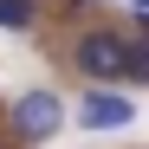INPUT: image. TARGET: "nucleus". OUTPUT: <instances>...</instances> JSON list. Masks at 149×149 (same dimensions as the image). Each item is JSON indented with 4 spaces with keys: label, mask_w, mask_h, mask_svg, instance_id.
I'll use <instances>...</instances> for the list:
<instances>
[{
    "label": "nucleus",
    "mask_w": 149,
    "mask_h": 149,
    "mask_svg": "<svg viewBox=\"0 0 149 149\" xmlns=\"http://www.w3.org/2000/svg\"><path fill=\"white\" fill-rule=\"evenodd\" d=\"M0 26H7V33H26L33 26V0H0Z\"/></svg>",
    "instance_id": "4"
},
{
    "label": "nucleus",
    "mask_w": 149,
    "mask_h": 149,
    "mask_svg": "<svg viewBox=\"0 0 149 149\" xmlns=\"http://www.w3.org/2000/svg\"><path fill=\"white\" fill-rule=\"evenodd\" d=\"M58 123H65L58 91H26V97L13 104V136H19V143H52Z\"/></svg>",
    "instance_id": "2"
},
{
    "label": "nucleus",
    "mask_w": 149,
    "mask_h": 149,
    "mask_svg": "<svg viewBox=\"0 0 149 149\" xmlns=\"http://www.w3.org/2000/svg\"><path fill=\"white\" fill-rule=\"evenodd\" d=\"M78 123H84V130H130V123H136V104H130V97H123V91H84V104H78Z\"/></svg>",
    "instance_id": "3"
},
{
    "label": "nucleus",
    "mask_w": 149,
    "mask_h": 149,
    "mask_svg": "<svg viewBox=\"0 0 149 149\" xmlns=\"http://www.w3.org/2000/svg\"><path fill=\"white\" fill-rule=\"evenodd\" d=\"M71 65H78L91 84H123L130 78V33L123 26H91L78 39V52H71Z\"/></svg>",
    "instance_id": "1"
}]
</instances>
